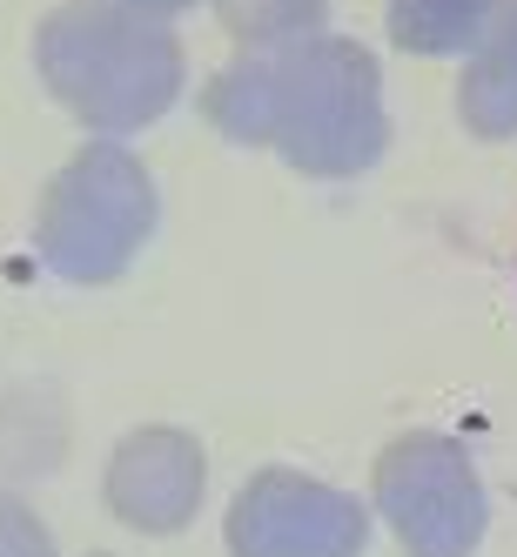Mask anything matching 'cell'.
I'll return each mask as SVG.
<instances>
[{
	"label": "cell",
	"instance_id": "obj_4",
	"mask_svg": "<svg viewBox=\"0 0 517 557\" xmlns=\"http://www.w3.org/2000/svg\"><path fill=\"white\" fill-rule=\"evenodd\" d=\"M141 8H182V0H141Z\"/></svg>",
	"mask_w": 517,
	"mask_h": 557
},
{
	"label": "cell",
	"instance_id": "obj_2",
	"mask_svg": "<svg viewBox=\"0 0 517 557\" xmlns=\"http://www.w3.org/2000/svg\"><path fill=\"white\" fill-rule=\"evenodd\" d=\"M464 101H470V128L477 135H510L517 128V14L497 27V41L484 48Z\"/></svg>",
	"mask_w": 517,
	"mask_h": 557
},
{
	"label": "cell",
	"instance_id": "obj_1",
	"mask_svg": "<svg viewBox=\"0 0 517 557\" xmlns=\"http://www.w3.org/2000/svg\"><path fill=\"white\" fill-rule=\"evenodd\" d=\"M383 497H390L396 531H410L417 557H464L477 544V524H484L470 463L436 450L430 436H417L410 450H396L383 463Z\"/></svg>",
	"mask_w": 517,
	"mask_h": 557
},
{
	"label": "cell",
	"instance_id": "obj_3",
	"mask_svg": "<svg viewBox=\"0 0 517 557\" xmlns=\"http://www.w3.org/2000/svg\"><path fill=\"white\" fill-rule=\"evenodd\" d=\"M491 14V0H396V41H410V48H457L470 41V27Z\"/></svg>",
	"mask_w": 517,
	"mask_h": 557
}]
</instances>
